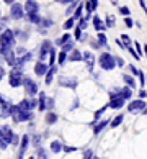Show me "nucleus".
Listing matches in <instances>:
<instances>
[{
  "instance_id": "1",
  "label": "nucleus",
  "mask_w": 147,
  "mask_h": 159,
  "mask_svg": "<svg viewBox=\"0 0 147 159\" xmlns=\"http://www.w3.org/2000/svg\"><path fill=\"white\" fill-rule=\"evenodd\" d=\"M13 44H15V33L11 30H3L0 34V52H2V56L8 49H13Z\"/></svg>"
},
{
  "instance_id": "2",
  "label": "nucleus",
  "mask_w": 147,
  "mask_h": 159,
  "mask_svg": "<svg viewBox=\"0 0 147 159\" xmlns=\"http://www.w3.org/2000/svg\"><path fill=\"white\" fill-rule=\"evenodd\" d=\"M98 62H100V67L103 70H111L116 66V57L113 54H110V52H102L98 57Z\"/></svg>"
},
{
  "instance_id": "3",
  "label": "nucleus",
  "mask_w": 147,
  "mask_h": 159,
  "mask_svg": "<svg viewBox=\"0 0 147 159\" xmlns=\"http://www.w3.org/2000/svg\"><path fill=\"white\" fill-rule=\"evenodd\" d=\"M11 116H13L15 121H29L33 118V113L23 110L20 105H13V107H11Z\"/></svg>"
},
{
  "instance_id": "4",
  "label": "nucleus",
  "mask_w": 147,
  "mask_h": 159,
  "mask_svg": "<svg viewBox=\"0 0 147 159\" xmlns=\"http://www.w3.org/2000/svg\"><path fill=\"white\" fill-rule=\"evenodd\" d=\"M23 82H25V75L21 74V69H13L11 70L8 84L11 87H20V85H23Z\"/></svg>"
},
{
  "instance_id": "5",
  "label": "nucleus",
  "mask_w": 147,
  "mask_h": 159,
  "mask_svg": "<svg viewBox=\"0 0 147 159\" xmlns=\"http://www.w3.org/2000/svg\"><path fill=\"white\" fill-rule=\"evenodd\" d=\"M38 107H39V110H52V107H54V100L49 98V97H46L44 92H39Z\"/></svg>"
},
{
  "instance_id": "6",
  "label": "nucleus",
  "mask_w": 147,
  "mask_h": 159,
  "mask_svg": "<svg viewBox=\"0 0 147 159\" xmlns=\"http://www.w3.org/2000/svg\"><path fill=\"white\" fill-rule=\"evenodd\" d=\"M10 16L13 20H21L25 16V5H20V3H11L10 7Z\"/></svg>"
},
{
  "instance_id": "7",
  "label": "nucleus",
  "mask_w": 147,
  "mask_h": 159,
  "mask_svg": "<svg viewBox=\"0 0 147 159\" xmlns=\"http://www.w3.org/2000/svg\"><path fill=\"white\" fill-rule=\"evenodd\" d=\"M0 138L5 139L7 143L16 144V136L13 134V131L10 129V126H0Z\"/></svg>"
},
{
  "instance_id": "8",
  "label": "nucleus",
  "mask_w": 147,
  "mask_h": 159,
  "mask_svg": "<svg viewBox=\"0 0 147 159\" xmlns=\"http://www.w3.org/2000/svg\"><path fill=\"white\" fill-rule=\"evenodd\" d=\"M131 95H132V92H131V87H124V89H115V90H111L110 92V98H113V97H121V98H124V100H128V98H131Z\"/></svg>"
},
{
  "instance_id": "9",
  "label": "nucleus",
  "mask_w": 147,
  "mask_h": 159,
  "mask_svg": "<svg viewBox=\"0 0 147 159\" xmlns=\"http://www.w3.org/2000/svg\"><path fill=\"white\" fill-rule=\"evenodd\" d=\"M128 110H129V113H139V111H144L145 110V102L142 98L132 100V102L128 105Z\"/></svg>"
},
{
  "instance_id": "10",
  "label": "nucleus",
  "mask_w": 147,
  "mask_h": 159,
  "mask_svg": "<svg viewBox=\"0 0 147 159\" xmlns=\"http://www.w3.org/2000/svg\"><path fill=\"white\" fill-rule=\"evenodd\" d=\"M23 85H25V90L28 95H36L38 93V84L34 82L31 77H25V82H23Z\"/></svg>"
},
{
  "instance_id": "11",
  "label": "nucleus",
  "mask_w": 147,
  "mask_h": 159,
  "mask_svg": "<svg viewBox=\"0 0 147 159\" xmlns=\"http://www.w3.org/2000/svg\"><path fill=\"white\" fill-rule=\"evenodd\" d=\"M25 11H26V15L38 13L39 11V3L36 2V0H26L25 2Z\"/></svg>"
},
{
  "instance_id": "12",
  "label": "nucleus",
  "mask_w": 147,
  "mask_h": 159,
  "mask_svg": "<svg viewBox=\"0 0 147 159\" xmlns=\"http://www.w3.org/2000/svg\"><path fill=\"white\" fill-rule=\"evenodd\" d=\"M51 49H52V44H51V41H48V39H46L44 43L41 44V48H39V59L43 61L44 57H46V56H48L49 52H51Z\"/></svg>"
},
{
  "instance_id": "13",
  "label": "nucleus",
  "mask_w": 147,
  "mask_h": 159,
  "mask_svg": "<svg viewBox=\"0 0 147 159\" xmlns=\"http://www.w3.org/2000/svg\"><path fill=\"white\" fill-rule=\"evenodd\" d=\"M49 67L51 66L44 64L43 61H39V62H36V66H34V72H36V75H44V74H48Z\"/></svg>"
},
{
  "instance_id": "14",
  "label": "nucleus",
  "mask_w": 147,
  "mask_h": 159,
  "mask_svg": "<svg viewBox=\"0 0 147 159\" xmlns=\"http://www.w3.org/2000/svg\"><path fill=\"white\" fill-rule=\"evenodd\" d=\"M20 107L23 110H26V111H31L34 107H38V102L36 100H23V102L20 103Z\"/></svg>"
},
{
  "instance_id": "15",
  "label": "nucleus",
  "mask_w": 147,
  "mask_h": 159,
  "mask_svg": "<svg viewBox=\"0 0 147 159\" xmlns=\"http://www.w3.org/2000/svg\"><path fill=\"white\" fill-rule=\"evenodd\" d=\"M28 144H29V138H28V136H23V138H21L20 152H18V157H16V159H23V156H25V151H26V148H28Z\"/></svg>"
},
{
  "instance_id": "16",
  "label": "nucleus",
  "mask_w": 147,
  "mask_h": 159,
  "mask_svg": "<svg viewBox=\"0 0 147 159\" xmlns=\"http://www.w3.org/2000/svg\"><path fill=\"white\" fill-rule=\"evenodd\" d=\"M123 105H124V98H121V97H113V98H111V102H110V107L115 108V110L121 108Z\"/></svg>"
},
{
  "instance_id": "17",
  "label": "nucleus",
  "mask_w": 147,
  "mask_h": 159,
  "mask_svg": "<svg viewBox=\"0 0 147 159\" xmlns=\"http://www.w3.org/2000/svg\"><path fill=\"white\" fill-rule=\"evenodd\" d=\"M3 57H5V61H7L11 67L15 66V62H16V57H15V52H13V49H8L7 52L3 54Z\"/></svg>"
},
{
  "instance_id": "18",
  "label": "nucleus",
  "mask_w": 147,
  "mask_h": 159,
  "mask_svg": "<svg viewBox=\"0 0 147 159\" xmlns=\"http://www.w3.org/2000/svg\"><path fill=\"white\" fill-rule=\"evenodd\" d=\"M84 59L87 61V66H88V69H90V70H93V64H95V57H93V54H92L90 51L84 52Z\"/></svg>"
},
{
  "instance_id": "19",
  "label": "nucleus",
  "mask_w": 147,
  "mask_h": 159,
  "mask_svg": "<svg viewBox=\"0 0 147 159\" xmlns=\"http://www.w3.org/2000/svg\"><path fill=\"white\" fill-rule=\"evenodd\" d=\"M93 26H95V30H98V31H103L105 28H106V25L102 21V18H100L98 15L93 16Z\"/></svg>"
},
{
  "instance_id": "20",
  "label": "nucleus",
  "mask_w": 147,
  "mask_h": 159,
  "mask_svg": "<svg viewBox=\"0 0 147 159\" xmlns=\"http://www.w3.org/2000/svg\"><path fill=\"white\" fill-rule=\"evenodd\" d=\"M108 123H110L108 120H102V121L98 123V125H95V128H93V133H95V134H100L105 128L108 126Z\"/></svg>"
},
{
  "instance_id": "21",
  "label": "nucleus",
  "mask_w": 147,
  "mask_h": 159,
  "mask_svg": "<svg viewBox=\"0 0 147 159\" xmlns=\"http://www.w3.org/2000/svg\"><path fill=\"white\" fill-rule=\"evenodd\" d=\"M85 7H87V13H92V11H95L97 7H98V0H87Z\"/></svg>"
},
{
  "instance_id": "22",
  "label": "nucleus",
  "mask_w": 147,
  "mask_h": 159,
  "mask_svg": "<svg viewBox=\"0 0 147 159\" xmlns=\"http://www.w3.org/2000/svg\"><path fill=\"white\" fill-rule=\"evenodd\" d=\"M61 85H66V87H77V80L75 79H67V77H61Z\"/></svg>"
},
{
  "instance_id": "23",
  "label": "nucleus",
  "mask_w": 147,
  "mask_h": 159,
  "mask_svg": "<svg viewBox=\"0 0 147 159\" xmlns=\"http://www.w3.org/2000/svg\"><path fill=\"white\" fill-rule=\"evenodd\" d=\"M56 66H51L49 70H48V74H46V84L51 85V82H52V77H54V74H56Z\"/></svg>"
},
{
  "instance_id": "24",
  "label": "nucleus",
  "mask_w": 147,
  "mask_h": 159,
  "mask_svg": "<svg viewBox=\"0 0 147 159\" xmlns=\"http://www.w3.org/2000/svg\"><path fill=\"white\" fill-rule=\"evenodd\" d=\"M28 20H29V23H34V25H39L41 23V16H39V13H29L28 15Z\"/></svg>"
},
{
  "instance_id": "25",
  "label": "nucleus",
  "mask_w": 147,
  "mask_h": 159,
  "mask_svg": "<svg viewBox=\"0 0 147 159\" xmlns=\"http://www.w3.org/2000/svg\"><path fill=\"white\" fill-rule=\"evenodd\" d=\"M69 59L74 61V62H77V61H82V59H84V54H82L80 51H72V54L69 56Z\"/></svg>"
},
{
  "instance_id": "26",
  "label": "nucleus",
  "mask_w": 147,
  "mask_h": 159,
  "mask_svg": "<svg viewBox=\"0 0 147 159\" xmlns=\"http://www.w3.org/2000/svg\"><path fill=\"white\" fill-rule=\"evenodd\" d=\"M123 79H124V82H126V84H128L129 87H131V89H134V87H136V80H134L132 75L124 74V75H123Z\"/></svg>"
},
{
  "instance_id": "27",
  "label": "nucleus",
  "mask_w": 147,
  "mask_h": 159,
  "mask_svg": "<svg viewBox=\"0 0 147 159\" xmlns=\"http://www.w3.org/2000/svg\"><path fill=\"white\" fill-rule=\"evenodd\" d=\"M61 149H64V146H62L61 141H52V143H51V151L52 152H59Z\"/></svg>"
},
{
  "instance_id": "28",
  "label": "nucleus",
  "mask_w": 147,
  "mask_h": 159,
  "mask_svg": "<svg viewBox=\"0 0 147 159\" xmlns=\"http://www.w3.org/2000/svg\"><path fill=\"white\" fill-rule=\"evenodd\" d=\"M69 41H70V34H69V33H66V34H62V36L56 41V44H59V46H64L66 43H69Z\"/></svg>"
},
{
  "instance_id": "29",
  "label": "nucleus",
  "mask_w": 147,
  "mask_h": 159,
  "mask_svg": "<svg viewBox=\"0 0 147 159\" xmlns=\"http://www.w3.org/2000/svg\"><path fill=\"white\" fill-rule=\"evenodd\" d=\"M98 43H100V46H106V44H108V38H106V34L102 33V31L98 33Z\"/></svg>"
},
{
  "instance_id": "30",
  "label": "nucleus",
  "mask_w": 147,
  "mask_h": 159,
  "mask_svg": "<svg viewBox=\"0 0 147 159\" xmlns=\"http://www.w3.org/2000/svg\"><path fill=\"white\" fill-rule=\"evenodd\" d=\"M82 10H84V3H79V7L75 8V11H74V18L75 20H80L82 18Z\"/></svg>"
},
{
  "instance_id": "31",
  "label": "nucleus",
  "mask_w": 147,
  "mask_h": 159,
  "mask_svg": "<svg viewBox=\"0 0 147 159\" xmlns=\"http://www.w3.org/2000/svg\"><path fill=\"white\" fill-rule=\"evenodd\" d=\"M108 107H110V105H105V107H102V108H100V110L97 111V113H95V116H93V123H95V121H98V118L102 116V113H105V110H106Z\"/></svg>"
},
{
  "instance_id": "32",
  "label": "nucleus",
  "mask_w": 147,
  "mask_h": 159,
  "mask_svg": "<svg viewBox=\"0 0 147 159\" xmlns=\"http://www.w3.org/2000/svg\"><path fill=\"white\" fill-rule=\"evenodd\" d=\"M46 121H48L49 125H51V123H56V121H57V115H56V113H52V111H49L48 116H46Z\"/></svg>"
},
{
  "instance_id": "33",
  "label": "nucleus",
  "mask_w": 147,
  "mask_h": 159,
  "mask_svg": "<svg viewBox=\"0 0 147 159\" xmlns=\"http://www.w3.org/2000/svg\"><path fill=\"white\" fill-rule=\"evenodd\" d=\"M123 118H124L123 115H118V116H115V120L111 121V126H113V128H116L118 125H121V123H123Z\"/></svg>"
},
{
  "instance_id": "34",
  "label": "nucleus",
  "mask_w": 147,
  "mask_h": 159,
  "mask_svg": "<svg viewBox=\"0 0 147 159\" xmlns=\"http://www.w3.org/2000/svg\"><path fill=\"white\" fill-rule=\"evenodd\" d=\"M75 25V18L72 16V18H69L66 23H64V30H70V28H72Z\"/></svg>"
},
{
  "instance_id": "35",
  "label": "nucleus",
  "mask_w": 147,
  "mask_h": 159,
  "mask_svg": "<svg viewBox=\"0 0 147 159\" xmlns=\"http://www.w3.org/2000/svg\"><path fill=\"white\" fill-rule=\"evenodd\" d=\"M67 59H69L67 52H66V51H61V54H59V64H64Z\"/></svg>"
},
{
  "instance_id": "36",
  "label": "nucleus",
  "mask_w": 147,
  "mask_h": 159,
  "mask_svg": "<svg viewBox=\"0 0 147 159\" xmlns=\"http://www.w3.org/2000/svg\"><path fill=\"white\" fill-rule=\"evenodd\" d=\"M54 61H56V49L52 48L49 52V66H54Z\"/></svg>"
},
{
  "instance_id": "37",
  "label": "nucleus",
  "mask_w": 147,
  "mask_h": 159,
  "mask_svg": "<svg viewBox=\"0 0 147 159\" xmlns=\"http://www.w3.org/2000/svg\"><path fill=\"white\" fill-rule=\"evenodd\" d=\"M121 39H123V43H124V48L128 49L129 46H131V38H129L128 34H123V36H121Z\"/></svg>"
},
{
  "instance_id": "38",
  "label": "nucleus",
  "mask_w": 147,
  "mask_h": 159,
  "mask_svg": "<svg viewBox=\"0 0 147 159\" xmlns=\"http://www.w3.org/2000/svg\"><path fill=\"white\" fill-rule=\"evenodd\" d=\"M74 49V43H72V39L69 41V43H66L62 46V51H66V52H69V51H72Z\"/></svg>"
},
{
  "instance_id": "39",
  "label": "nucleus",
  "mask_w": 147,
  "mask_h": 159,
  "mask_svg": "<svg viewBox=\"0 0 147 159\" xmlns=\"http://www.w3.org/2000/svg\"><path fill=\"white\" fill-rule=\"evenodd\" d=\"M51 25H52V20H49V18H43L41 23H39V26H43V28H48Z\"/></svg>"
},
{
  "instance_id": "40",
  "label": "nucleus",
  "mask_w": 147,
  "mask_h": 159,
  "mask_svg": "<svg viewBox=\"0 0 147 159\" xmlns=\"http://www.w3.org/2000/svg\"><path fill=\"white\" fill-rule=\"evenodd\" d=\"M128 51H129V52H131V56L134 57V59H141V56H139V52H137L136 49H134V48H132V46H129V48H128Z\"/></svg>"
},
{
  "instance_id": "41",
  "label": "nucleus",
  "mask_w": 147,
  "mask_h": 159,
  "mask_svg": "<svg viewBox=\"0 0 147 159\" xmlns=\"http://www.w3.org/2000/svg\"><path fill=\"white\" fill-rule=\"evenodd\" d=\"M115 25V16L113 15H108L106 16V26H113Z\"/></svg>"
},
{
  "instance_id": "42",
  "label": "nucleus",
  "mask_w": 147,
  "mask_h": 159,
  "mask_svg": "<svg viewBox=\"0 0 147 159\" xmlns=\"http://www.w3.org/2000/svg\"><path fill=\"white\" fill-rule=\"evenodd\" d=\"M119 13H121V15H124V16H128L129 13H131V11H129L128 7H121V8H119Z\"/></svg>"
},
{
  "instance_id": "43",
  "label": "nucleus",
  "mask_w": 147,
  "mask_h": 159,
  "mask_svg": "<svg viewBox=\"0 0 147 159\" xmlns=\"http://www.w3.org/2000/svg\"><path fill=\"white\" fill-rule=\"evenodd\" d=\"M124 23H126V26H128V28H132V26H134V21L129 18V16H126V18H124Z\"/></svg>"
},
{
  "instance_id": "44",
  "label": "nucleus",
  "mask_w": 147,
  "mask_h": 159,
  "mask_svg": "<svg viewBox=\"0 0 147 159\" xmlns=\"http://www.w3.org/2000/svg\"><path fill=\"white\" fill-rule=\"evenodd\" d=\"M92 157H93L92 149H87V151H85V154H84V159H92Z\"/></svg>"
},
{
  "instance_id": "45",
  "label": "nucleus",
  "mask_w": 147,
  "mask_h": 159,
  "mask_svg": "<svg viewBox=\"0 0 147 159\" xmlns=\"http://www.w3.org/2000/svg\"><path fill=\"white\" fill-rule=\"evenodd\" d=\"M75 38H77V39H80V38H82V28H80V26L75 28Z\"/></svg>"
},
{
  "instance_id": "46",
  "label": "nucleus",
  "mask_w": 147,
  "mask_h": 159,
  "mask_svg": "<svg viewBox=\"0 0 147 159\" xmlns=\"http://www.w3.org/2000/svg\"><path fill=\"white\" fill-rule=\"evenodd\" d=\"M129 70H131V74H134V75H139V70L136 69V66H129Z\"/></svg>"
},
{
  "instance_id": "47",
  "label": "nucleus",
  "mask_w": 147,
  "mask_h": 159,
  "mask_svg": "<svg viewBox=\"0 0 147 159\" xmlns=\"http://www.w3.org/2000/svg\"><path fill=\"white\" fill-rule=\"evenodd\" d=\"M139 79H141V84H145V77H144V72H142V70H139Z\"/></svg>"
},
{
  "instance_id": "48",
  "label": "nucleus",
  "mask_w": 147,
  "mask_h": 159,
  "mask_svg": "<svg viewBox=\"0 0 147 159\" xmlns=\"http://www.w3.org/2000/svg\"><path fill=\"white\" fill-rule=\"evenodd\" d=\"M7 141H5V139H2V138H0V149H5V148H7Z\"/></svg>"
},
{
  "instance_id": "49",
  "label": "nucleus",
  "mask_w": 147,
  "mask_h": 159,
  "mask_svg": "<svg viewBox=\"0 0 147 159\" xmlns=\"http://www.w3.org/2000/svg\"><path fill=\"white\" fill-rule=\"evenodd\" d=\"M116 64H118V67H123L124 66V61H123L121 57H116Z\"/></svg>"
},
{
  "instance_id": "50",
  "label": "nucleus",
  "mask_w": 147,
  "mask_h": 159,
  "mask_svg": "<svg viewBox=\"0 0 147 159\" xmlns=\"http://www.w3.org/2000/svg\"><path fill=\"white\" fill-rule=\"evenodd\" d=\"M75 149H77V148H72V146H64V151H66V152H72Z\"/></svg>"
},
{
  "instance_id": "51",
  "label": "nucleus",
  "mask_w": 147,
  "mask_h": 159,
  "mask_svg": "<svg viewBox=\"0 0 147 159\" xmlns=\"http://www.w3.org/2000/svg\"><path fill=\"white\" fill-rule=\"evenodd\" d=\"M136 51L139 52V56H142V48H141V44H139V43H136Z\"/></svg>"
},
{
  "instance_id": "52",
  "label": "nucleus",
  "mask_w": 147,
  "mask_h": 159,
  "mask_svg": "<svg viewBox=\"0 0 147 159\" xmlns=\"http://www.w3.org/2000/svg\"><path fill=\"white\" fill-rule=\"evenodd\" d=\"M139 97H141V98H145V97H147V92H145V90H141V92H139Z\"/></svg>"
},
{
  "instance_id": "53",
  "label": "nucleus",
  "mask_w": 147,
  "mask_h": 159,
  "mask_svg": "<svg viewBox=\"0 0 147 159\" xmlns=\"http://www.w3.org/2000/svg\"><path fill=\"white\" fill-rule=\"evenodd\" d=\"M57 2H59V3H72L74 0H57Z\"/></svg>"
},
{
  "instance_id": "54",
  "label": "nucleus",
  "mask_w": 147,
  "mask_h": 159,
  "mask_svg": "<svg viewBox=\"0 0 147 159\" xmlns=\"http://www.w3.org/2000/svg\"><path fill=\"white\" fill-rule=\"evenodd\" d=\"M74 8H77V3H75V2H74V3H72V5H70V7H69V11H72Z\"/></svg>"
},
{
  "instance_id": "55",
  "label": "nucleus",
  "mask_w": 147,
  "mask_h": 159,
  "mask_svg": "<svg viewBox=\"0 0 147 159\" xmlns=\"http://www.w3.org/2000/svg\"><path fill=\"white\" fill-rule=\"evenodd\" d=\"M3 74H5V69H3V67H0V80H2V77H3Z\"/></svg>"
},
{
  "instance_id": "56",
  "label": "nucleus",
  "mask_w": 147,
  "mask_h": 159,
  "mask_svg": "<svg viewBox=\"0 0 147 159\" xmlns=\"http://www.w3.org/2000/svg\"><path fill=\"white\" fill-rule=\"evenodd\" d=\"M5 3H8V5H11V3H15V0H3Z\"/></svg>"
},
{
  "instance_id": "57",
  "label": "nucleus",
  "mask_w": 147,
  "mask_h": 159,
  "mask_svg": "<svg viewBox=\"0 0 147 159\" xmlns=\"http://www.w3.org/2000/svg\"><path fill=\"white\" fill-rule=\"evenodd\" d=\"M144 51H145V54H147V44L144 46Z\"/></svg>"
},
{
  "instance_id": "58",
  "label": "nucleus",
  "mask_w": 147,
  "mask_h": 159,
  "mask_svg": "<svg viewBox=\"0 0 147 159\" xmlns=\"http://www.w3.org/2000/svg\"><path fill=\"white\" fill-rule=\"evenodd\" d=\"M0 18H2V11H0Z\"/></svg>"
},
{
  "instance_id": "59",
  "label": "nucleus",
  "mask_w": 147,
  "mask_h": 159,
  "mask_svg": "<svg viewBox=\"0 0 147 159\" xmlns=\"http://www.w3.org/2000/svg\"><path fill=\"white\" fill-rule=\"evenodd\" d=\"M93 159H100V157H93Z\"/></svg>"
},
{
  "instance_id": "60",
  "label": "nucleus",
  "mask_w": 147,
  "mask_h": 159,
  "mask_svg": "<svg viewBox=\"0 0 147 159\" xmlns=\"http://www.w3.org/2000/svg\"><path fill=\"white\" fill-rule=\"evenodd\" d=\"M29 159H33V157H29Z\"/></svg>"
}]
</instances>
